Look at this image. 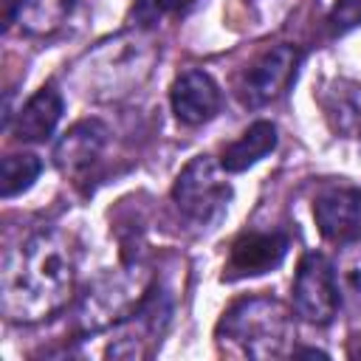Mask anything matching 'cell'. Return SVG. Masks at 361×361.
I'll return each instance as SVG.
<instances>
[{"mask_svg":"<svg viewBox=\"0 0 361 361\" xmlns=\"http://www.w3.org/2000/svg\"><path fill=\"white\" fill-rule=\"evenodd\" d=\"M76 257L71 240L39 231L6 254L0 271V307L11 322H42L65 307L73 293Z\"/></svg>","mask_w":361,"mask_h":361,"instance_id":"obj_1","label":"cell"},{"mask_svg":"<svg viewBox=\"0 0 361 361\" xmlns=\"http://www.w3.org/2000/svg\"><path fill=\"white\" fill-rule=\"evenodd\" d=\"M152 62L155 45L144 37V31H127L85 54L76 62L73 79L85 96L118 99L147 79Z\"/></svg>","mask_w":361,"mask_h":361,"instance_id":"obj_2","label":"cell"},{"mask_svg":"<svg viewBox=\"0 0 361 361\" xmlns=\"http://www.w3.org/2000/svg\"><path fill=\"white\" fill-rule=\"evenodd\" d=\"M290 338V313L282 302L271 296H248L234 302L217 324V341L226 350H234L248 358L285 355Z\"/></svg>","mask_w":361,"mask_h":361,"instance_id":"obj_3","label":"cell"},{"mask_svg":"<svg viewBox=\"0 0 361 361\" xmlns=\"http://www.w3.org/2000/svg\"><path fill=\"white\" fill-rule=\"evenodd\" d=\"M152 285L141 276V268H124L102 276L93 288H87L79 305V327L85 333H99L124 322L147 296Z\"/></svg>","mask_w":361,"mask_h":361,"instance_id":"obj_4","label":"cell"},{"mask_svg":"<svg viewBox=\"0 0 361 361\" xmlns=\"http://www.w3.org/2000/svg\"><path fill=\"white\" fill-rule=\"evenodd\" d=\"M172 200L189 220L209 223L228 206L231 186L217 178V166L209 155H197L178 175L172 186Z\"/></svg>","mask_w":361,"mask_h":361,"instance_id":"obj_5","label":"cell"},{"mask_svg":"<svg viewBox=\"0 0 361 361\" xmlns=\"http://www.w3.org/2000/svg\"><path fill=\"white\" fill-rule=\"evenodd\" d=\"M338 293L341 288L330 259L316 251L305 254L293 279V310L310 324H327L341 305Z\"/></svg>","mask_w":361,"mask_h":361,"instance_id":"obj_6","label":"cell"},{"mask_svg":"<svg viewBox=\"0 0 361 361\" xmlns=\"http://www.w3.org/2000/svg\"><path fill=\"white\" fill-rule=\"evenodd\" d=\"M169 313H172V302H169L166 290L152 285L147 290V296L141 299V305L124 322H118V336L110 341L107 355H113V358L149 355L169 324Z\"/></svg>","mask_w":361,"mask_h":361,"instance_id":"obj_7","label":"cell"},{"mask_svg":"<svg viewBox=\"0 0 361 361\" xmlns=\"http://www.w3.org/2000/svg\"><path fill=\"white\" fill-rule=\"evenodd\" d=\"M302 54L296 45H274L259 54L240 79V96L245 104L259 107L276 102L296 79Z\"/></svg>","mask_w":361,"mask_h":361,"instance_id":"obj_8","label":"cell"},{"mask_svg":"<svg viewBox=\"0 0 361 361\" xmlns=\"http://www.w3.org/2000/svg\"><path fill=\"white\" fill-rule=\"evenodd\" d=\"M288 254V237L282 231H243L231 243L223 279H245L274 271Z\"/></svg>","mask_w":361,"mask_h":361,"instance_id":"obj_9","label":"cell"},{"mask_svg":"<svg viewBox=\"0 0 361 361\" xmlns=\"http://www.w3.org/2000/svg\"><path fill=\"white\" fill-rule=\"evenodd\" d=\"M172 113L183 124H203L220 110V87L206 71H183L169 90Z\"/></svg>","mask_w":361,"mask_h":361,"instance_id":"obj_10","label":"cell"},{"mask_svg":"<svg viewBox=\"0 0 361 361\" xmlns=\"http://www.w3.org/2000/svg\"><path fill=\"white\" fill-rule=\"evenodd\" d=\"M104 144H107V127L102 121H96V118L79 121L54 147V164L59 166L62 175L82 178L99 161Z\"/></svg>","mask_w":361,"mask_h":361,"instance_id":"obj_11","label":"cell"},{"mask_svg":"<svg viewBox=\"0 0 361 361\" xmlns=\"http://www.w3.org/2000/svg\"><path fill=\"white\" fill-rule=\"evenodd\" d=\"M313 217L327 240H350L361 234V189H327L313 203Z\"/></svg>","mask_w":361,"mask_h":361,"instance_id":"obj_12","label":"cell"},{"mask_svg":"<svg viewBox=\"0 0 361 361\" xmlns=\"http://www.w3.org/2000/svg\"><path fill=\"white\" fill-rule=\"evenodd\" d=\"M62 110H65V102L59 96V90H54L51 85L48 87H39L17 113L14 124H11V133L17 141H45L54 127L59 124L62 118Z\"/></svg>","mask_w":361,"mask_h":361,"instance_id":"obj_13","label":"cell"},{"mask_svg":"<svg viewBox=\"0 0 361 361\" xmlns=\"http://www.w3.org/2000/svg\"><path fill=\"white\" fill-rule=\"evenodd\" d=\"M274 149H276V127L271 121H254L234 144L223 149L220 166L226 172H245Z\"/></svg>","mask_w":361,"mask_h":361,"instance_id":"obj_14","label":"cell"},{"mask_svg":"<svg viewBox=\"0 0 361 361\" xmlns=\"http://www.w3.org/2000/svg\"><path fill=\"white\" fill-rule=\"evenodd\" d=\"M85 6L87 0H28L20 11V23L31 34H54L73 23Z\"/></svg>","mask_w":361,"mask_h":361,"instance_id":"obj_15","label":"cell"},{"mask_svg":"<svg viewBox=\"0 0 361 361\" xmlns=\"http://www.w3.org/2000/svg\"><path fill=\"white\" fill-rule=\"evenodd\" d=\"M42 164L37 155L31 152H11L3 158L0 166V195L3 197H14L25 189H31V183L37 180Z\"/></svg>","mask_w":361,"mask_h":361,"instance_id":"obj_16","label":"cell"},{"mask_svg":"<svg viewBox=\"0 0 361 361\" xmlns=\"http://www.w3.org/2000/svg\"><path fill=\"white\" fill-rule=\"evenodd\" d=\"M338 288L353 296L355 305H361V234L347 243V248L338 257Z\"/></svg>","mask_w":361,"mask_h":361,"instance_id":"obj_17","label":"cell"},{"mask_svg":"<svg viewBox=\"0 0 361 361\" xmlns=\"http://www.w3.org/2000/svg\"><path fill=\"white\" fill-rule=\"evenodd\" d=\"M358 23H361V0H338L330 14V28L336 34H344Z\"/></svg>","mask_w":361,"mask_h":361,"instance_id":"obj_18","label":"cell"},{"mask_svg":"<svg viewBox=\"0 0 361 361\" xmlns=\"http://www.w3.org/2000/svg\"><path fill=\"white\" fill-rule=\"evenodd\" d=\"M186 0H138V8H135V17L141 25H152L158 17L180 8Z\"/></svg>","mask_w":361,"mask_h":361,"instance_id":"obj_19","label":"cell"},{"mask_svg":"<svg viewBox=\"0 0 361 361\" xmlns=\"http://www.w3.org/2000/svg\"><path fill=\"white\" fill-rule=\"evenodd\" d=\"M23 0H6V25H11L14 23V17H17V8L23 11Z\"/></svg>","mask_w":361,"mask_h":361,"instance_id":"obj_20","label":"cell"}]
</instances>
